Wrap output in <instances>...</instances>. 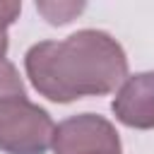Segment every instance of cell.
I'll use <instances>...</instances> for the list:
<instances>
[{"mask_svg":"<svg viewBox=\"0 0 154 154\" xmlns=\"http://www.w3.org/2000/svg\"><path fill=\"white\" fill-rule=\"evenodd\" d=\"M55 125L46 108L26 99L24 82L10 60L0 63V152L46 154Z\"/></svg>","mask_w":154,"mask_h":154,"instance_id":"7a4b0ae2","label":"cell"},{"mask_svg":"<svg viewBox=\"0 0 154 154\" xmlns=\"http://www.w3.org/2000/svg\"><path fill=\"white\" fill-rule=\"evenodd\" d=\"M36 10L51 24H67L75 14L84 10V2H36Z\"/></svg>","mask_w":154,"mask_h":154,"instance_id":"5b68a950","label":"cell"},{"mask_svg":"<svg viewBox=\"0 0 154 154\" xmlns=\"http://www.w3.org/2000/svg\"><path fill=\"white\" fill-rule=\"evenodd\" d=\"M7 48H10V41H7V34H5V31H0V63L5 60V55H7Z\"/></svg>","mask_w":154,"mask_h":154,"instance_id":"52a82bcc","label":"cell"},{"mask_svg":"<svg viewBox=\"0 0 154 154\" xmlns=\"http://www.w3.org/2000/svg\"><path fill=\"white\" fill-rule=\"evenodd\" d=\"M22 12V5L19 2H10V0H0V31L7 34V26L17 22Z\"/></svg>","mask_w":154,"mask_h":154,"instance_id":"8992f818","label":"cell"},{"mask_svg":"<svg viewBox=\"0 0 154 154\" xmlns=\"http://www.w3.org/2000/svg\"><path fill=\"white\" fill-rule=\"evenodd\" d=\"M53 154H123L118 130L96 113H79L55 125Z\"/></svg>","mask_w":154,"mask_h":154,"instance_id":"3957f363","label":"cell"},{"mask_svg":"<svg viewBox=\"0 0 154 154\" xmlns=\"http://www.w3.org/2000/svg\"><path fill=\"white\" fill-rule=\"evenodd\" d=\"M111 111L116 120L128 128L154 130V70L128 77L120 84Z\"/></svg>","mask_w":154,"mask_h":154,"instance_id":"277c9868","label":"cell"},{"mask_svg":"<svg viewBox=\"0 0 154 154\" xmlns=\"http://www.w3.org/2000/svg\"><path fill=\"white\" fill-rule=\"evenodd\" d=\"M31 87L55 103L103 96L128 79L123 46L106 31L82 29L63 41L34 43L24 55Z\"/></svg>","mask_w":154,"mask_h":154,"instance_id":"6da1fadb","label":"cell"}]
</instances>
